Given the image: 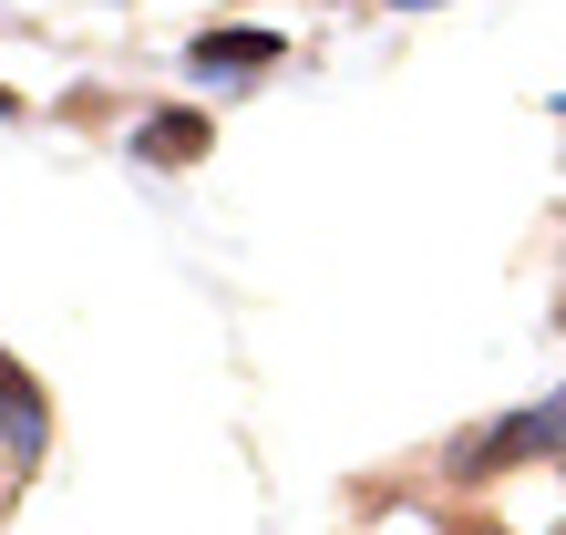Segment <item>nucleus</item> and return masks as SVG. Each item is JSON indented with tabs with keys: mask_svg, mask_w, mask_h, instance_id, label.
I'll return each instance as SVG.
<instances>
[{
	"mask_svg": "<svg viewBox=\"0 0 566 535\" xmlns=\"http://www.w3.org/2000/svg\"><path fill=\"white\" fill-rule=\"evenodd\" d=\"M556 114H566V93H556Z\"/></svg>",
	"mask_w": 566,
	"mask_h": 535,
	"instance_id": "obj_7",
	"label": "nucleus"
},
{
	"mask_svg": "<svg viewBox=\"0 0 566 535\" xmlns=\"http://www.w3.org/2000/svg\"><path fill=\"white\" fill-rule=\"evenodd\" d=\"M381 11H443V0H381Z\"/></svg>",
	"mask_w": 566,
	"mask_h": 535,
	"instance_id": "obj_5",
	"label": "nucleus"
},
{
	"mask_svg": "<svg viewBox=\"0 0 566 535\" xmlns=\"http://www.w3.org/2000/svg\"><path fill=\"white\" fill-rule=\"evenodd\" d=\"M515 453H566V391L536 401V412H505L494 432H474V443H453V484H484L494 463H515Z\"/></svg>",
	"mask_w": 566,
	"mask_h": 535,
	"instance_id": "obj_1",
	"label": "nucleus"
},
{
	"mask_svg": "<svg viewBox=\"0 0 566 535\" xmlns=\"http://www.w3.org/2000/svg\"><path fill=\"white\" fill-rule=\"evenodd\" d=\"M556 535H566V525H556Z\"/></svg>",
	"mask_w": 566,
	"mask_h": 535,
	"instance_id": "obj_9",
	"label": "nucleus"
},
{
	"mask_svg": "<svg viewBox=\"0 0 566 535\" xmlns=\"http://www.w3.org/2000/svg\"><path fill=\"white\" fill-rule=\"evenodd\" d=\"M207 145H217V124L196 114V104H165V114L135 124V155H145V165H196Z\"/></svg>",
	"mask_w": 566,
	"mask_h": 535,
	"instance_id": "obj_4",
	"label": "nucleus"
},
{
	"mask_svg": "<svg viewBox=\"0 0 566 535\" xmlns=\"http://www.w3.org/2000/svg\"><path fill=\"white\" fill-rule=\"evenodd\" d=\"M474 535H494V525H474Z\"/></svg>",
	"mask_w": 566,
	"mask_h": 535,
	"instance_id": "obj_8",
	"label": "nucleus"
},
{
	"mask_svg": "<svg viewBox=\"0 0 566 535\" xmlns=\"http://www.w3.org/2000/svg\"><path fill=\"white\" fill-rule=\"evenodd\" d=\"M0 443H11V463L52 453V401H42V381H31L11 350H0Z\"/></svg>",
	"mask_w": 566,
	"mask_h": 535,
	"instance_id": "obj_3",
	"label": "nucleus"
},
{
	"mask_svg": "<svg viewBox=\"0 0 566 535\" xmlns=\"http://www.w3.org/2000/svg\"><path fill=\"white\" fill-rule=\"evenodd\" d=\"M186 62H196V83H248L258 62H289V42H279V31H258V21H217V31H196V42H186Z\"/></svg>",
	"mask_w": 566,
	"mask_h": 535,
	"instance_id": "obj_2",
	"label": "nucleus"
},
{
	"mask_svg": "<svg viewBox=\"0 0 566 535\" xmlns=\"http://www.w3.org/2000/svg\"><path fill=\"white\" fill-rule=\"evenodd\" d=\"M0 124H21V93H0Z\"/></svg>",
	"mask_w": 566,
	"mask_h": 535,
	"instance_id": "obj_6",
	"label": "nucleus"
}]
</instances>
